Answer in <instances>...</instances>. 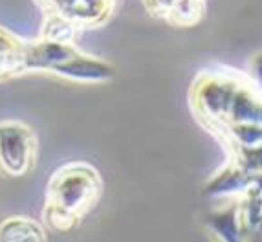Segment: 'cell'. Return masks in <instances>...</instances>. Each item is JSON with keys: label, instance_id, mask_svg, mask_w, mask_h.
<instances>
[{"label": "cell", "instance_id": "3", "mask_svg": "<svg viewBox=\"0 0 262 242\" xmlns=\"http://www.w3.org/2000/svg\"><path fill=\"white\" fill-rule=\"evenodd\" d=\"M42 15H53L75 28L99 30L118 13L121 0H33Z\"/></svg>", "mask_w": 262, "mask_h": 242}, {"label": "cell", "instance_id": "2", "mask_svg": "<svg viewBox=\"0 0 262 242\" xmlns=\"http://www.w3.org/2000/svg\"><path fill=\"white\" fill-rule=\"evenodd\" d=\"M39 152L35 130L18 119H4L0 125V163L9 176H24L33 171Z\"/></svg>", "mask_w": 262, "mask_h": 242}, {"label": "cell", "instance_id": "4", "mask_svg": "<svg viewBox=\"0 0 262 242\" xmlns=\"http://www.w3.org/2000/svg\"><path fill=\"white\" fill-rule=\"evenodd\" d=\"M150 17L172 28L196 26L206 13V0H141Z\"/></svg>", "mask_w": 262, "mask_h": 242}, {"label": "cell", "instance_id": "5", "mask_svg": "<svg viewBox=\"0 0 262 242\" xmlns=\"http://www.w3.org/2000/svg\"><path fill=\"white\" fill-rule=\"evenodd\" d=\"M52 75L62 77V79L77 81V83H106L116 75V68L105 59L81 52L72 61L55 68Z\"/></svg>", "mask_w": 262, "mask_h": 242}, {"label": "cell", "instance_id": "7", "mask_svg": "<svg viewBox=\"0 0 262 242\" xmlns=\"http://www.w3.org/2000/svg\"><path fill=\"white\" fill-rule=\"evenodd\" d=\"M209 226L214 233L219 235L222 240H242V228H241V216H238V207L236 202L233 207L220 211L209 218Z\"/></svg>", "mask_w": 262, "mask_h": 242}, {"label": "cell", "instance_id": "8", "mask_svg": "<svg viewBox=\"0 0 262 242\" xmlns=\"http://www.w3.org/2000/svg\"><path fill=\"white\" fill-rule=\"evenodd\" d=\"M248 77L251 79V83L257 86V90L262 94V52L253 53L248 61Z\"/></svg>", "mask_w": 262, "mask_h": 242}, {"label": "cell", "instance_id": "1", "mask_svg": "<svg viewBox=\"0 0 262 242\" xmlns=\"http://www.w3.org/2000/svg\"><path fill=\"white\" fill-rule=\"evenodd\" d=\"M103 194V178L94 165L81 160L62 163L46 185L42 222L57 233H68L92 211Z\"/></svg>", "mask_w": 262, "mask_h": 242}, {"label": "cell", "instance_id": "6", "mask_svg": "<svg viewBox=\"0 0 262 242\" xmlns=\"http://www.w3.org/2000/svg\"><path fill=\"white\" fill-rule=\"evenodd\" d=\"M48 238V228L42 220L15 215L2 220L0 240L2 242H44Z\"/></svg>", "mask_w": 262, "mask_h": 242}]
</instances>
